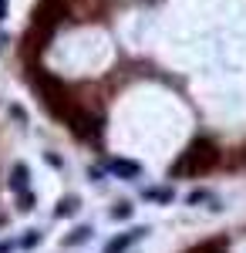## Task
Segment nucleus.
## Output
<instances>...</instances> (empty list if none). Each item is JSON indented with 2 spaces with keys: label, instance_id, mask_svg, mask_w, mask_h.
Returning <instances> with one entry per match:
<instances>
[{
  "label": "nucleus",
  "instance_id": "nucleus-1",
  "mask_svg": "<svg viewBox=\"0 0 246 253\" xmlns=\"http://www.w3.org/2000/svg\"><path fill=\"white\" fill-rule=\"evenodd\" d=\"M216 166H219V145H216L212 138L199 135L196 142H189V149H186L182 156L175 159L172 175H175V179H186V175H206V172H212Z\"/></svg>",
  "mask_w": 246,
  "mask_h": 253
},
{
  "label": "nucleus",
  "instance_id": "nucleus-2",
  "mask_svg": "<svg viewBox=\"0 0 246 253\" xmlns=\"http://www.w3.org/2000/svg\"><path fill=\"white\" fill-rule=\"evenodd\" d=\"M34 88H38V95H41V101H44V108H47L51 115H57L61 122L68 118V112H71V108H75V101H71V95H68L64 81L54 78V75L34 71Z\"/></svg>",
  "mask_w": 246,
  "mask_h": 253
},
{
  "label": "nucleus",
  "instance_id": "nucleus-3",
  "mask_svg": "<svg viewBox=\"0 0 246 253\" xmlns=\"http://www.w3.org/2000/svg\"><path fill=\"white\" fill-rule=\"evenodd\" d=\"M64 122H68V128H71L78 138H84V142H98V138H101V118L91 115V112H84V108H78V105L68 112Z\"/></svg>",
  "mask_w": 246,
  "mask_h": 253
},
{
  "label": "nucleus",
  "instance_id": "nucleus-4",
  "mask_svg": "<svg viewBox=\"0 0 246 253\" xmlns=\"http://www.w3.org/2000/svg\"><path fill=\"white\" fill-rule=\"evenodd\" d=\"M108 172L118 175V179H125V182H135L145 169H142L138 162H128V159H108Z\"/></svg>",
  "mask_w": 246,
  "mask_h": 253
},
{
  "label": "nucleus",
  "instance_id": "nucleus-5",
  "mask_svg": "<svg viewBox=\"0 0 246 253\" xmlns=\"http://www.w3.org/2000/svg\"><path fill=\"white\" fill-rule=\"evenodd\" d=\"M149 233V226H135V230H128V233H122V236H115L112 243L105 247V253H125L128 247H132L135 240H142V236Z\"/></svg>",
  "mask_w": 246,
  "mask_h": 253
},
{
  "label": "nucleus",
  "instance_id": "nucleus-6",
  "mask_svg": "<svg viewBox=\"0 0 246 253\" xmlns=\"http://www.w3.org/2000/svg\"><path fill=\"white\" fill-rule=\"evenodd\" d=\"M27 179H31V169H27L24 162H17V166L10 169V189H14V193H24V189H27Z\"/></svg>",
  "mask_w": 246,
  "mask_h": 253
},
{
  "label": "nucleus",
  "instance_id": "nucleus-7",
  "mask_svg": "<svg viewBox=\"0 0 246 253\" xmlns=\"http://www.w3.org/2000/svg\"><path fill=\"white\" fill-rule=\"evenodd\" d=\"M91 233H95L91 226H75L71 233L64 236V243H68V247H78V243H88V240H91Z\"/></svg>",
  "mask_w": 246,
  "mask_h": 253
},
{
  "label": "nucleus",
  "instance_id": "nucleus-8",
  "mask_svg": "<svg viewBox=\"0 0 246 253\" xmlns=\"http://www.w3.org/2000/svg\"><path fill=\"white\" fill-rule=\"evenodd\" d=\"M189 253H226V240H203Z\"/></svg>",
  "mask_w": 246,
  "mask_h": 253
},
{
  "label": "nucleus",
  "instance_id": "nucleus-9",
  "mask_svg": "<svg viewBox=\"0 0 246 253\" xmlns=\"http://www.w3.org/2000/svg\"><path fill=\"white\" fill-rule=\"evenodd\" d=\"M145 199H152V203H172L175 193H172L169 186H155V189H145Z\"/></svg>",
  "mask_w": 246,
  "mask_h": 253
},
{
  "label": "nucleus",
  "instance_id": "nucleus-10",
  "mask_svg": "<svg viewBox=\"0 0 246 253\" xmlns=\"http://www.w3.org/2000/svg\"><path fill=\"white\" fill-rule=\"evenodd\" d=\"M34 206H38V196L31 193V189H24V193H17V210H20V213H31Z\"/></svg>",
  "mask_w": 246,
  "mask_h": 253
},
{
  "label": "nucleus",
  "instance_id": "nucleus-11",
  "mask_svg": "<svg viewBox=\"0 0 246 253\" xmlns=\"http://www.w3.org/2000/svg\"><path fill=\"white\" fill-rule=\"evenodd\" d=\"M78 210V199L75 196H64V199H61V203H57V210H54V216H71Z\"/></svg>",
  "mask_w": 246,
  "mask_h": 253
},
{
  "label": "nucleus",
  "instance_id": "nucleus-12",
  "mask_svg": "<svg viewBox=\"0 0 246 253\" xmlns=\"http://www.w3.org/2000/svg\"><path fill=\"white\" fill-rule=\"evenodd\" d=\"M38 243H41V230H27V236L17 240V247H24V250H34Z\"/></svg>",
  "mask_w": 246,
  "mask_h": 253
},
{
  "label": "nucleus",
  "instance_id": "nucleus-13",
  "mask_svg": "<svg viewBox=\"0 0 246 253\" xmlns=\"http://www.w3.org/2000/svg\"><path fill=\"white\" fill-rule=\"evenodd\" d=\"M132 216V203H118L112 210V219H128Z\"/></svg>",
  "mask_w": 246,
  "mask_h": 253
},
{
  "label": "nucleus",
  "instance_id": "nucleus-14",
  "mask_svg": "<svg viewBox=\"0 0 246 253\" xmlns=\"http://www.w3.org/2000/svg\"><path fill=\"white\" fill-rule=\"evenodd\" d=\"M206 199H212V196L199 189V193H189V199H186V203H189V206H196V203H206Z\"/></svg>",
  "mask_w": 246,
  "mask_h": 253
},
{
  "label": "nucleus",
  "instance_id": "nucleus-15",
  "mask_svg": "<svg viewBox=\"0 0 246 253\" xmlns=\"http://www.w3.org/2000/svg\"><path fill=\"white\" fill-rule=\"evenodd\" d=\"M10 115L17 118V122H24V125H27V115H24V108H17V105H14V108H10Z\"/></svg>",
  "mask_w": 246,
  "mask_h": 253
},
{
  "label": "nucleus",
  "instance_id": "nucleus-16",
  "mask_svg": "<svg viewBox=\"0 0 246 253\" xmlns=\"http://www.w3.org/2000/svg\"><path fill=\"white\" fill-rule=\"evenodd\" d=\"M44 159H47V166H61V156H54V152H47Z\"/></svg>",
  "mask_w": 246,
  "mask_h": 253
},
{
  "label": "nucleus",
  "instance_id": "nucleus-17",
  "mask_svg": "<svg viewBox=\"0 0 246 253\" xmlns=\"http://www.w3.org/2000/svg\"><path fill=\"white\" fill-rule=\"evenodd\" d=\"M7 10H10V7H7V0H0V20L7 17Z\"/></svg>",
  "mask_w": 246,
  "mask_h": 253
},
{
  "label": "nucleus",
  "instance_id": "nucleus-18",
  "mask_svg": "<svg viewBox=\"0 0 246 253\" xmlns=\"http://www.w3.org/2000/svg\"><path fill=\"white\" fill-rule=\"evenodd\" d=\"M14 247H17V243H0V253H10Z\"/></svg>",
  "mask_w": 246,
  "mask_h": 253
},
{
  "label": "nucleus",
  "instance_id": "nucleus-19",
  "mask_svg": "<svg viewBox=\"0 0 246 253\" xmlns=\"http://www.w3.org/2000/svg\"><path fill=\"white\" fill-rule=\"evenodd\" d=\"M57 3H68V0H57Z\"/></svg>",
  "mask_w": 246,
  "mask_h": 253
},
{
  "label": "nucleus",
  "instance_id": "nucleus-20",
  "mask_svg": "<svg viewBox=\"0 0 246 253\" xmlns=\"http://www.w3.org/2000/svg\"><path fill=\"white\" fill-rule=\"evenodd\" d=\"M243 162H246V152H243Z\"/></svg>",
  "mask_w": 246,
  "mask_h": 253
}]
</instances>
